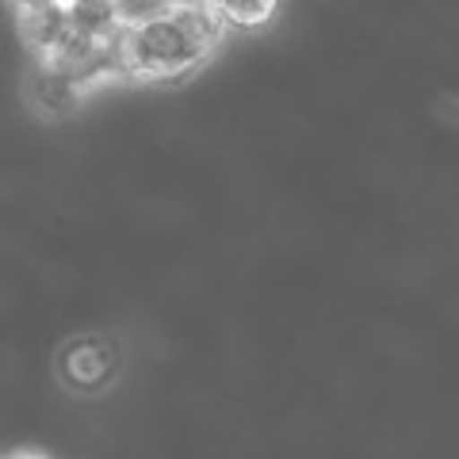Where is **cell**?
Listing matches in <instances>:
<instances>
[{"instance_id":"6da1fadb","label":"cell","mask_w":459,"mask_h":459,"mask_svg":"<svg viewBox=\"0 0 459 459\" xmlns=\"http://www.w3.org/2000/svg\"><path fill=\"white\" fill-rule=\"evenodd\" d=\"M219 8H177L161 20L138 23V27H119L111 39L119 74L126 77H146V81H165L180 77L207 54V47L222 31Z\"/></svg>"},{"instance_id":"7a4b0ae2","label":"cell","mask_w":459,"mask_h":459,"mask_svg":"<svg viewBox=\"0 0 459 459\" xmlns=\"http://www.w3.org/2000/svg\"><path fill=\"white\" fill-rule=\"evenodd\" d=\"M115 368H119V352L115 341L104 337H77L57 356V371L74 391H100L115 376Z\"/></svg>"},{"instance_id":"3957f363","label":"cell","mask_w":459,"mask_h":459,"mask_svg":"<svg viewBox=\"0 0 459 459\" xmlns=\"http://www.w3.org/2000/svg\"><path fill=\"white\" fill-rule=\"evenodd\" d=\"M27 96L42 115H69L77 108L81 96V81L69 74L65 65H57L54 57H42V62L31 69V81H27Z\"/></svg>"},{"instance_id":"277c9868","label":"cell","mask_w":459,"mask_h":459,"mask_svg":"<svg viewBox=\"0 0 459 459\" xmlns=\"http://www.w3.org/2000/svg\"><path fill=\"white\" fill-rule=\"evenodd\" d=\"M20 27H23V39L31 42L35 50L54 54L65 42V35L74 31V20H69V0H42V4L20 8Z\"/></svg>"},{"instance_id":"5b68a950","label":"cell","mask_w":459,"mask_h":459,"mask_svg":"<svg viewBox=\"0 0 459 459\" xmlns=\"http://www.w3.org/2000/svg\"><path fill=\"white\" fill-rule=\"evenodd\" d=\"M69 20H74V31L89 39H111L123 27L115 0H69Z\"/></svg>"},{"instance_id":"8992f818","label":"cell","mask_w":459,"mask_h":459,"mask_svg":"<svg viewBox=\"0 0 459 459\" xmlns=\"http://www.w3.org/2000/svg\"><path fill=\"white\" fill-rule=\"evenodd\" d=\"M219 16L226 23H238V27H253V23H264L276 8V0H214Z\"/></svg>"},{"instance_id":"52a82bcc","label":"cell","mask_w":459,"mask_h":459,"mask_svg":"<svg viewBox=\"0 0 459 459\" xmlns=\"http://www.w3.org/2000/svg\"><path fill=\"white\" fill-rule=\"evenodd\" d=\"M115 8H119V20L126 27H138V23H150V20H161L169 12H177L172 0H115Z\"/></svg>"},{"instance_id":"ba28073f","label":"cell","mask_w":459,"mask_h":459,"mask_svg":"<svg viewBox=\"0 0 459 459\" xmlns=\"http://www.w3.org/2000/svg\"><path fill=\"white\" fill-rule=\"evenodd\" d=\"M8 459H50V455H42V452H12Z\"/></svg>"},{"instance_id":"9c48e42d","label":"cell","mask_w":459,"mask_h":459,"mask_svg":"<svg viewBox=\"0 0 459 459\" xmlns=\"http://www.w3.org/2000/svg\"><path fill=\"white\" fill-rule=\"evenodd\" d=\"M20 8H31V4H42V0H16Z\"/></svg>"}]
</instances>
